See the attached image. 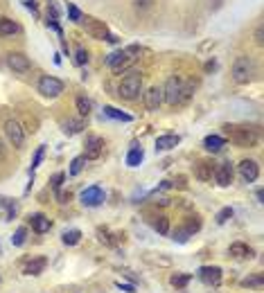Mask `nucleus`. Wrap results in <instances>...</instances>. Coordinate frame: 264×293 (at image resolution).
<instances>
[{
	"instance_id": "f257e3e1",
	"label": "nucleus",
	"mask_w": 264,
	"mask_h": 293,
	"mask_svg": "<svg viewBox=\"0 0 264 293\" xmlns=\"http://www.w3.org/2000/svg\"><path fill=\"white\" fill-rule=\"evenodd\" d=\"M138 54H140V48H138V45H127V48L118 50V52H111L109 57H106V66L111 68L113 75H122V72H127L129 68L136 63Z\"/></svg>"
},
{
	"instance_id": "f03ea898",
	"label": "nucleus",
	"mask_w": 264,
	"mask_h": 293,
	"mask_svg": "<svg viewBox=\"0 0 264 293\" xmlns=\"http://www.w3.org/2000/svg\"><path fill=\"white\" fill-rule=\"evenodd\" d=\"M223 133L230 138L232 144H237V147H241V149L255 147L259 140L257 129H255V126H246V124H226L223 126Z\"/></svg>"
},
{
	"instance_id": "7ed1b4c3",
	"label": "nucleus",
	"mask_w": 264,
	"mask_h": 293,
	"mask_svg": "<svg viewBox=\"0 0 264 293\" xmlns=\"http://www.w3.org/2000/svg\"><path fill=\"white\" fill-rule=\"evenodd\" d=\"M192 95V88L190 86L183 84L181 77H169L163 86V102L169 104V106H178V104H185Z\"/></svg>"
},
{
	"instance_id": "20e7f679",
	"label": "nucleus",
	"mask_w": 264,
	"mask_h": 293,
	"mask_svg": "<svg viewBox=\"0 0 264 293\" xmlns=\"http://www.w3.org/2000/svg\"><path fill=\"white\" fill-rule=\"evenodd\" d=\"M84 25V30H86L88 36H93V39L97 41H109V43H118V36L111 34V30L104 25V21H97V18L93 16H82V21H79Z\"/></svg>"
},
{
	"instance_id": "39448f33",
	"label": "nucleus",
	"mask_w": 264,
	"mask_h": 293,
	"mask_svg": "<svg viewBox=\"0 0 264 293\" xmlns=\"http://www.w3.org/2000/svg\"><path fill=\"white\" fill-rule=\"evenodd\" d=\"M142 93V75L140 72H131V75L122 77V81H120L118 86V95L122 99H127V102H136L138 97H140Z\"/></svg>"
},
{
	"instance_id": "423d86ee",
	"label": "nucleus",
	"mask_w": 264,
	"mask_h": 293,
	"mask_svg": "<svg viewBox=\"0 0 264 293\" xmlns=\"http://www.w3.org/2000/svg\"><path fill=\"white\" fill-rule=\"evenodd\" d=\"M257 75V68H255V61L250 57H239L235 59V63H232V81L235 84H250L253 81V77Z\"/></svg>"
},
{
	"instance_id": "0eeeda50",
	"label": "nucleus",
	"mask_w": 264,
	"mask_h": 293,
	"mask_svg": "<svg viewBox=\"0 0 264 293\" xmlns=\"http://www.w3.org/2000/svg\"><path fill=\"white\" fill-rule=\"evenodd\" d=\"M37 88H39V93H41L43 97L55 99V97H59V95L64 93V81L57 79V77H52V75H43L41 79H39Z\"/></svg>"
},
{
	"instance_id": "6e6552de",
	"label": "nucleus",
	"mask_w": 264,
	"mask_h": 293,
	"mask_svg": "<svg viewBox=\"0 0 264 293\" xmlns=\"http://www.w3.org/2000/svg\"><path fill=\"white\" fill-rule=\"evenodd\" d=\"M5 135H7V140L14 144V149H23L25 131H23V126H21L16 120H7L5 122Z\"/></svg>"
},
{
	"instance_id": "1a4fd4ad",
	"label": "nucleus",
	"mask_w": 264,
	"mask_h": 293,
	"mask_svg": "<svg viewBox=\"0 0 264 293\" xmlns=\"http://www.w3.org/2000/svg\"><path fill=\"white\" fill-rule=\"evenodd\" d=\"M79 198H82V203L86 207H97V205H102V201H104V189H102L100 185H91V187H86L82 194H79Z\"/></svg>"
},
{
	"instance_id": "9d476101",
	"label": "nucleus",
	"mask_w": 264,
	"mask_h": 293,
	"mask_svg": "<svg viewBox=\"0 0 264 293\" xmlns=\"http://www.w3.org/2000/svg\"><path fill=\"white\" fill-rule=\"evenodd\" d=\"M196 277L205 284V286H217L221 282V268L219 266H201L196 270Z\"/></svg>"
},
{
	"instance_id": "9b49d317",
	"label": "nucleus",
	"mask_w": 264,
	"mask_h": 293,
	"mask_svg": "<svg viewBox=\"0 0 264 293\" xmlns=\"http://www.w3.org/2000/svg\"><path fill=\"white\" fill-rule=\"evenodd\" d=\"M102 153H104V138H100V135H88L84 158H86V160H97Z\"/></svg>"
},
{
	"instance_id": "f8f14e48",
	"label": "nucleus",
	"mask_w": 264,
	"mask_h": 293,
	"mask_svg": "<svg viewBox=\"0 0 264 293\" xmlns=\"http://www.w3.org/2000/svg\"><path fill=\"white\" fill-rule=\"evenodd\" d=\"M235 178V169H232V162H221V165L214 167V180H217L219 187H228Z\"/></svg>"
},
{
	"instance_id": "ddd939ff",
	"label": "nucleus",
	"mask_w": 264,
	"mask_h": 293,
	"mask_svg": "<svg viewBox=\"0 0 264 293\" xmlns=\"http://www.w3.org/2000/svg\"><path fill=\"white\" fill-rule=\"evenodd\" d=\"M7 66H10L14 72H30V70H32V63H30V59L25 57V54H21V52L7 54Z\"/></svg>"
},
{
	"instance_id": "4468645a",
	"label": "nucleus",
	"mask_w": 264,
	"mask_h": 293,
	"mask_svg": "<svg viewBox=\"0 0 264 293\" xmlns=\"http://www.w3.org/2000/svg\"><path fill=\"white\" fill-rule=\"evenodd\" d=\"M28 223L32 225V230H34L37 234H46L48 230L52 228V221L48 219L43 212H34V214H30V216H28Z\"/></svg>"
},
{
	"instance_id": "2eb2a0df",
	"label": "nucleus",
	"mask_w": 264,
	"mask_h": 293,
	"mask_svg": "<svg viewBox=\"0 0 264 293\" xmlns=\"http://www.w3.org/2000/svg\"><path fill=\"white\" fill-rule=\"evenodd\" d=\"M160 106H163V88L151 86V88L145 93V108L154 113V111H158Z\"/></svg>"
},
{
	"instance_id": "dca6fc26",
	"label": "nucleus",
	"mask_w": 264,
	"mask_h": 293,
	"mask_svg": "<svg viewBox=\"0 0 264 293\" xmlns=\"http://www.w3.org/2000/svg\"><path fill=\"white\" fill-rule=\"evenodd\" d=\"M239 176L244 183H255L259 176V167L255 160H241L239 162Z\"/></svg>"
},
{
	"instance_id": "f3484780",
	"label": "nucleus",
	"mask_w": 264,
	"mask_h": 293,
	"mask_svg": "<svg viewBox=\"0 0 264 293\" xmlns=\"http://www.w3.org/2000/svg\"><path fill=\"white\" fill-rule=\"evenodd\" d=\"M228 255H230L232 259H250V257H255V250L248 246V243L235 241V243H230V248H228Z\"/></svg>"
},
{
	"instance_id": "a211bd4d",
	"label": "nucleus",
	"mask_w": 264,
	"mask_h": 293,
	"mask_svg": "<svg viewBox=\"0 0 264 293\" xmlns=\"http://www.w3.org/2000/svg\"><path fill=\"white\" fill-rule=\"evenodd\" d=\"M178 142H181V138H178L176 133L158 135V138H156V151H169V149H174Z\"/></svg>"
},
{
	"instance_id": "6ab92c4d",
	"label": "nucleus",
	"mask_w": 264,
	"mask_h": 293,
	"mask_svg": "<svg viewBox=\"0 0 264 293\" xmlns=\"http://www.w3.org/2000/svg\"><path fill=\"white\" fill-rule=\"evenodd\" d=\"M214 162L212 160H201L199 165H196L194 169V176L201 180V183H208V180H212V174H214Z\"/></svg>"
},
{
	"instance_id": "aec40b11",
	"label": "nucleus",
	"mask_w": 264,
	"mask_h": 293,
	"mask_svg": "<svg viewBox=\"0 0 264 293\" xmlns=\"http://www.w3.org/2000/svg\"><path fill=\"white\" fill-rule=\"evenodd\" d=\"M46 266H48V257H34L32 261L25 264L23 273L25 275H41L43 270H46Z\"/></svg>"
},
{
	"instance_id": "412c9836",
	"label": "nucleus",
	"mask_w": 264,
	"mask_h": 293,
	"mask_svg": "<svg viewBox=\"0 0 264 293\" xmlns=\"http://www.w3.org/2000/svg\"><path fill=\"white\" fill-rule=\"evenodd\" d=\"M203 147L208 149L210 153H219L226 147V138H221V135H208V138L203 140Z\"/></svg>"
},
{
	"instance_id": "4be33fe9",
	"label": "nucleus",
	"mask_w": 264,
	"mask_h": 293,
	"mask_svg": "<svg viewBox=\"0 0 264 293\" xmlns=\"http://www.w3.org/2000/svg\"><path fill=\"white\" fill-rule=\"evenodd\" d=\"M84 129V120H64L61 122V131H64L66 135H77L82 133Z\"/></svg>"
},
{
	"instance_id": "5701e85b",
	"label": "nucleus",
	"mask_w": 264,
	"mask_h": 293,
	"mask_svg": "<svg viewBox=\"0 0 264 293\" xmlns=\"http://www.w3.org/2000/svg\"><path fill=\"white\" fill-rule=\"evenodd\" d=\"M142 160H145V151H142L138 144H133L131 151L127 153V165H129V167H138Z\"/></svg>"
},
{
	"instance_id": "b1692460",
	"label": "nucleus",
	"mask_w": 264,
	"mask_h": 293,
	"mask_svg": "<svg viewBox=\"0 0 264 293\" xmlns=\"http://www.w3.org/2000/svg\"><path fill=\"white\" fill-rule=\"evenodd\" d=\"M104 115L111 117V120H118V122H131L133 120L129 113L120 111V108H115V106H104Z\"/></svg>"
},
{
	"instance_id": "393cba45",
	"label": "nucleus",
	"mask_w": 264,
	"mask_h": 293,
	"mask_svg": "<svg viewBox=\"0 0 264 293\" xmlns=\"http://www.w3.org/2000/svg\"><path fill=\"white\" fill-rule=\"evenodd\" d=\"M61 241H64L66 246H77V243L82 241V230H77V228L66 230V232L61 234Z\"/></svg>"
},
{
	"instance_id": "a878e982",
	"label": "nucleus",
	"mask_w": 264,
	"mask_h": 293,
	"mask_svg": "<svg viewBox=\"0 0 264 293\" xmlns=\"http://www.w3.org/2000/svg\"><path fill=\"white\" fill-rule=\"evenodd\" d=\"M16 32H19V25L12 18H0V36H14Z\"/></svg>"
},
{
	"instance_id": "bb28decb",
	"label": "nucleus",
	"mask_w": 264,
	"mask_h": 293,
	"mask_svg": "<svg viewBox=\"0 0 264 293\" xmlns=\"http://www.w3.org/2000/svg\"><path fill=\"white\" fill-rule=\"evenodd\" d=\"M192 275L190 273H174L172 277H169V284H172L174 288H185L187 284H190Z\"/></svg>"
},
{
	"instance_id": "cd10ccee",
	"label": "nucleus",
	"mask_w": 264,
	"mask_h": 293,
	"mask_svg": "<svg viewBox=\"0 0 264 293\" xmlns=\"http://www.w3.org/2000/svg\"><path fill=\"white\" fill-rule=\"evenodd\" d=\"M151 225L158 234H169V219L167 216H154L151 219Z\"/></svg>"
},
{
	"instance_id": "c85d7f7f",
	"label": "nucleus",
	"mask_w": 264,
	"mask_h": 293,
	"mask_svg": "<svg viewBox=\"0 0 264 293\" xmlns=\"http://www.w3.org/2000/svg\"><path fill=\"white\" fill-rule=\"evenodd\" d=\"M75 104H77V111H79V115H82V117H88V115H91V108H93L91 99H86V97L82 95V97H77V102H75Z\"/></svg>"
},
{
	"instance_id": "c756f323",
	"label": "nucleus",
	"mask_w": 264,
	"mask_h": 293,
	"mask_svg": "<svg viewBox=\"0 0 264 293\" xmlns=\"http://www.w3.org/2000/svg\"><path fill=\"white\" fill-rule=\"evenodd\" d=\"M25 239H28V228H25V225H21V228L16 230L14 234H12V246L21 248L25 243Z\"/></svg>"
},
{
	"instance_id": "7c9ffc66",
	"label": "nucleus",
	"mask_w": 264,
	"mask_h": 293,
	"mask_svg": "<svg viewBox=\"0 0 264 293\" xmlns=\"http://www.w3.org/2000/svg\"><path fill=\"white\" fill-rule=\"evenodd\" d=\"M84 162H86V158H84V156L73 158V162H70V176H77L79 171L84 169Z\"/></svg>"
},
{
	"instance_id": "2f4dec72",
	"label": "nucleus",
	"mask_w": 264,
	"mask_h": 293,
	"mask_svg": "<svg viewBox=\"0 0 264 293\" xmlns=\"http://www.w3.org/2000/svg\"><path fill=\"white\" fill-rule=\"evenodd\" d=\"M230 216H232V207H221V210L217 212V216H214V221H217L219 225H223L228 219H230Z\"/></svg>"
},
{
	"instance_id": "473e14b6",
	"label": "nucleus",
	"mask_w": 264,
	"mask_h": 293,
	"mask_svg": "<svg viewBox=\"0 0 264 293\" xmlns=\"http://www.w3.org/2000/svg\"><path fill=\"white\" fill-rule=\"evenodd\" d=\"M241 286L244 288H259L262 286V277H259V275H255V277H246V279H241Z\"/></svg>"
},
{
	"instance_id": "72a5a7b5",
	"label": "nucleus",
	"mask_w": 264,
	"mask_h": 293,
	"mask_svg": "<svg viewBox=\"0 0 264 293\" xmlns=\"http://www.w3.org/2000/svg\"><path fill=\"white\" fill-rule=\"evenodd\" d=\"M185 230H187L190 234L199 232V230H201V219H199V216H190V221L185 223Z\"/></svg>"
},
{
	"instance_id": "f704fd0d",
	"label": "nucleus",
	"mask_w": 264,
	"mask_h": 293,
	"mask_svg": "<svg viewBox=\"0 0 264 293\" xmlns=\"http://www.w3.org/2000/svg\"><path fill=\"white\" fill-rule=\"evenodd\" d=\"M43 153H46V147H39V149H37V153H34V158H32V167H30V174H34V169H37V167L41 165Z\"/></svg>"
},
{
	"instance_id": "c9c22d12",
	"label": "nucleus",
	"mask_w": 264,
	"mask_h": 293,
	"mask_svg": "<svg viewBox=\"0 0 264 293\" xmlns=\"http://www.w3.org/2000/svg\"><path fill=\"white\" fill-rule=\"evenodd\" d=\"M64 180H66V174L64 171H59V174H55L50 178V185H52V189H55V192H59L61 189V185H64Z\"/></svg>"
},
{
	"instance_id": "e433bc0d",
	"label": "nucleus",
	"mask_w": 264,
	"mask_h": 293,
	"mask_svg": "<svg viewBox=\"0 0 264 293\" xmlns=\"http://www.w3.org/2000/svg\"><path fill=\"white\" fill-rule=\"evenodd\" d=\"M68 16H70V21H75V23H79V21H82V12H79V9L75 7L73 3L68 5Z\"/></svg>"
},
{
	"instance_id": "4c0bfd02",
	"label": "nucleus",
	"mask_w": 264,
	"mask_h": 293,
	"mask_svg": "<svg viewBox=\"0 0 264 293\" xmlns=\"http://www.w3.org/2000/svg\"><path fill=\"white\" fill-rule=\"evenodd\" d=\"M75 61L79 63V66H86L88 63V52L84 48H77V57H75Z\"/></svg>"
},
{
	"instance_id": "58836bf2",
	"label": "nucleus",
	"mask_w": 264,
	"mask_h": 293,
	"mask_svg": "<svg viewBox=\"0 0 264 293\" xmlns=\"http://www.w3.org/2000/svg\"><path fill=\"white\" fill-rule=\"evenodd\" d=\"M187 237H190V232H187V230L185 228H181V230H178V232H174V241H178V243H185L187 241Z\"/></svg>"
},
{
	"instance_id": "ea45409f",
	"label": "nucleus",
	"mask_w": 264,
	"mask_h": 293,
	"mask_svg": "<svg viewBox=\"0 0 264 293\" xmlns=\"http://www.w3.org/2000/svg\"><path fill=\"white\" fill-rule=\"evenodd\" d=\"M100 241L106 243V246H113V239H111V234L106 230H100Z\"/></svg>"
},
{
	"instance_id": "a19ab883",
	"label": "nucleus",
	"mask_w": 264,
	"mask_h": 293,
	"mask_svg": "<svg viewBox=\"0 0 264 293\" xmlns=\"http://www.w3.org/2000/svg\"><path fill=\"white\" fill-rule=\"evenodd\" d=\"M118 288H122V291H127V293H136V286H133V284H122V282H118Z\"/></svg>"
},
{
	"instance_id": "79ce46f5",
	"label": "nucleus",
	"mask_w": 264,
	"mask_h": 293,
	"mask_svg": "<svg viewBox=\"0 0 264 293\" xmlns=\"http://www.w3.org/2000/svg\"><path fill=\"white\" fill-rule=\"evenodd\" d=\"M25 7L32 9V12H37V3H34V0H25Z\"/></svg>"
},
{
	"instance_id": "37998d69",
	"label": "nucleus",
	"mask_w": 264,
	"mask_h": 293,
	"mask_svg": "<svg viewBox=\"0 0 264 293\" xmlns=\"http://www.w3.org/2000/svg\"><path fill=\"white\" fill-rule=\"evenodd\" d=\"M138 7H151V0H136Z\"/></svg>"
},
{
	"instance_id": "c03bdc74",
	"label": "nucleus",
	"mask_w": 264,
	"mask_h": 293,
	"mask_svg": "<svg viewBox=\"0 0 264 293\" xmlns=\"http://www.w3.org/2000/svg\"><path fill=\"white\" fill-rule=\"evenodd\" d=\"M255 39H257V43H262V27H257V32H255Z\"/></svg>"
},
{
	"instance_id": "a18cd8bd",
	"label": "nucleus",
	"mask_w": 264,
	"mask_h": 293,
	"mask_svg": "<svg viewBox=\"0 0 264 293\" xmlns=\"http://www.w3.org/2000/svg\"><path fill=\"white\" fill-rule=\"evenodd\" d=\"M0 158H5V149H3V142H0Z\"/></svg>"
}]
</instances>
